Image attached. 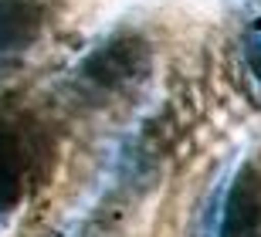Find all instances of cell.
I'll use <instances>...</instances> for the list:
<instances>
[{"instance_id":"6da1fadb","label":"cell","mask_w":261,"mask_h":237,"mask_svg":"<svg viewBox=\"0 0 261 237\" xmlns=\"http://www.w3.org/2000/svg\"><path fill=\"white\" fill-rule=\"evenodd\" d=\"M55 129L24 88L0 85V214L14 210L48 180L55 166Z\"/></svg>"},{"instance_id":"7a4b0ae2","label":"cell","mask_w":261,"mask_h":237,"mask_svg":"<svg viewBox=\"0 0 261 237\" xmlns=\"http://www.w3.org/2000/svg\"><path fill=\"white\" fill-rule=\"evenodd\" d=\"M153 65V44L139 31L109 34L98 47H92L78 65V85L92 98H119L143 85Z\"/></svg>"},{"instance_id":"3957f363","label":"cell","mask_w":261,"mask_h":237,"mask_svg":"<svg viewBox=\"0 0 261 237\" xmlns=\"http://www.w3.org/2000/svg\"><path fill=\"white\" fill-rule=\"evenodd\" d=\"M217 237H261V160H248L234 173Z\"/></svg>"},{"instance_id":"277c9868","label":"cell","mask_w":261,"mask_h":237,"mask_svg":"<svg viewBox=\"0 0 261 237\" xmlns=\"http://www.w3.org/2000/svg\"><path fill=\"white\" fill-rule=\"evenodd\" d=\"M58 0H0V55L20 51L48 31Z\"/></svg>"},{"instance_id":"5b68a950","label":"cell","mask_w":261,"mask_h":237,"mask_svg":"<svg viewBox=\"0 0 261 237\" xmlns=\"http://www.w3.org/2000/svg\"><path fill=\"white\" fill-rule=\"evenodd\" d=\"M251 61H254V71L261 75V28L251 34Z\"/></svg>"}]
</instances>
